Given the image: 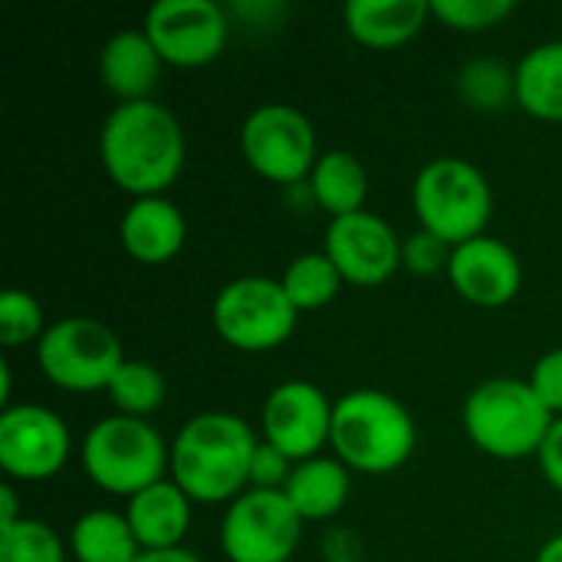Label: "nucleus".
<instances>
[{
    "instance_id": "nucleus-3",
    "label": "nucleus",
    "mask_w": 562,
    "mask_h": 562,
    "mask_svg": "<svg viewBox=\"0 0 562 562\" xmlns=\"http://www.w3.org/2000/svg\"><path fill=\"white\" fill-rule=\"evenodd\" d=\"M418 445L412 412L382 389H352L333 408V454L359 474L398 471Z\"/></svg>"
},
{
    "instance_id": "nucleus-20",
    "label": "nucleus",
    "mask_w": 562,
    "mask_h": 562,
    "mask_svg": "<svg viewBox=\"0 0 562 562\" xmlns=\"http://www.w3.org/2000/svg\"><path fill=\"white\" fill-rule=\"evenodd\" d=\"M349 487H352L349 468L336 454L333 458L319 454V458L293 464V474H290L283 494L306 524V520L336 517L349 501Z\"/></svg>"
},
{
    "instance_id": "nucleus-13",
    "label": "nucleus",
    "mask_w": 562,
    "mask_h": 562,
    "mask_svg": "<svg viewBox=\"0 0 562 562\" xmlns=\"http://www.w3.org/2000/svg\"><path fill=\"white\" fill-rule=\"evenodd\" d=\"M333 402L306 379L280 382L260 408L263 441L280 448L293 464L319 458L333 435Z\"/></svg>"
},
{
    "instance_id": "nucleus-23",
    "label": "nucleus",
    "mask_w": 562,
    "mask_h": 562,
    "mask_svg": "<svg viewBox=\"0 0 562 562\" xmlns=\"http://www.w3.org/2000/svg\"><path fill=\"white\" fill-rule=\"evenodd\" d=\"M69 553L76 562H135L142 547L119 510H89L69 530Z\"/></svg>"
},
{
    "instance_id": "nucleus-28",
    "label": "nucleus",
    "mask_w": 562,
    "mask_h": 562,
    "mask_svg": "<svg viewBox=\"0 0 562 562\" xmlns=\"http://www.w3.org/2000/svg\"><path fill=\"white\" fill-rule=\"evenodd\" d=\"M46 333L43 323V306L36 303L33 293L26 290H3L0 296V342L7 349H20L26 342H40Z\"/></svg>"
},
{
    "instance_id": "nucleus-4",
    "label": "nucleus",
    "mask_w": 562,
    "mask_h": 562,
    "mask_svg": "<svg viewBox=\"0 0 562 562\" xmlns=\"http://www.w3.org/2000/svg\"><path fill=\"white\" fill-rule=\"evenodd\" d=\"M553 422L550 408L524 379H487L468 392L461 408L468 441L497 461L537 458Z\"/></svg>"
},
{
    "instance_id": "nucleus-17",
    "label": "nucleus",
    "mask_w": 562,
    "mask_h": 562,
    "mask_svg": "<svg viewBox=\"0 0 562 562\" xmlns=\"http://www.w3.org/2000/svg\"><path fill=\"white\" fill-rule=\"evenodd\" d=\"M161 69L165 59L158 56L145 30H119L99 49V79L112 95H119V102L151 99Z\"/></svg>"
},
{
    "instance_id": "nucleus-32",
    "label": "nucleus",
    "mask_w": 562,
    "mask_h": 562,
    "mask_svg": "<svg viewBox=\"0 0 562 562\" xmlns=\"http://www.w3.org/2000/svg\"><path fill=\"white\" fill-rule=\"evenodd\" d=\"M527 382L537 392V398L550 408V415L562 418V346L537 359Z\"/></svg>"
},
{
    "instance_id": "nucleus-33",
    "label": "nucleus",
    "mask_w": 562,
    "mask_h": 562,
    "mask_svg": "<svg viewBox=\"0 0 562 562\" xmlns=\"http://www.w3.org/2000/svg\"><path fill=\"white\" fill-rule=\"evenodd\" d=\"M537 464H540V474L547 477V484L562 494V418L553 422V428L537 454Z\"/></svg>"
},
{
    "instance_id": "nucleus-10",
    "label": "nucleus",
    "mask_w": 562,
    "mask_h": 562,
    "mask_svg": "<svg viewBox=\"0 0 562 562\" xmlns=\"http://www.w3.org/2000/svg\"><path fill=\"white\" fill-rule=\"evenodd\" d=\"M303 537V517L283 491L247 487L221 517V553L227 562H290Z\"/></svg>"
},
{
    "instance_id": "nucleus-9",
    "label": "nucleus",
    "mask_w": 562,
    "mask_h": 562,
    "mask_svg": "<svg viewBox=\"0 0 562 562\" xmlns=\"http://www.w3.org/2000/svg\"><path fill=\"white\" fill-rule=\"evenodd\" d=\"M240 151L247 165L273 184L310 181L319 161L316 128L306 112L286 102L257 105L240 125Z\"/></svg>"
},
{
    "instance_id": "nucleus-22",
    "label": "nucleus",
    "mask_w": 562,
    "mask_h": 562,
    "mask_svg": "<svg viewBox=\"0 0 562 562\" xmlns=\"http://www.w3.org/2000/svg\"><path fill=\"white\" fill-rule=\"evenodd\" d=\"M517 105L543 122H562V40L527 49L517 63Z\"/></svg>"
},
{
    "instance_id": "nucleus-6",
    "label": "nucleus",
    "mask_w": 562,
    "mask_h": 562,
    "mask_svg": "<svg viewBox=\"0 0 562 562\" xmlns=\"http://www.w3.org/2000/svg\"><path fill=\"white\" fill-rule=\"evenodd\" d=\"M171 445L145 418L105 415L82 438L86 477L115 497H135L138 491L168 477Z\"/></svg>"
},
{
    "instance_id": "nucleus-36",
    "label": "nucleus",
    "mask_w": 562,
    "mask_h": 562,
    "mask_svg": "<svg viewBox=\"0 0 562 562\" xmlns=\"http://www.w3.org/2000/svg\"><path fill=\"white\" fill-rule=\"evenodd\" d=\"M537 562H562V533L550 537V540L537 550Z\"/></svg>"
},
{
    "instance_id": "nucleus-25",
    "label": "nucleus",
    "mask_w": 562,
    "mask_h": 562,
    "mask_svg": "<svg viewBox=\"0 0 562 562\" xmlns=\"http://www.w3.org/2000/svg\"><path fill=\"white\" fill-rule=\"evenodd\" d=\"M105 395L115 405V415L148 418L165 405V375L145 359H125Z\"/></svg>"
},
{
    "instance_id": "nucleus-8",
    "label": "nucleus",
    "mask_w": 562,
    "mask_h": 562,
    "mask_svg": "<svg viewBox=\"0 0 562 562\" xmlns=\"http://www.w3.org/2000/svg\"><path fill=\"white\" fill-rule=\"evenodd\" d=\"M122 362L119 336L92 316H63L36 342L43 379L66 392H105Z\"/></svg>"
},
{
    "instance_id": "nucleus-1",
    "label": "nucleus",
    "mask_w": 562,
    "mask_h": 562,
    "mask_svg": "<svg viewBox=\"0 0 562 562\" xmlns=\"http://www.w3.org/2000/svg\"><path fill=\"white\" fill-rule=\"evenodd\" d=\"M184 128L158 99L119 102L99 128V158L132 198L165 194L184 171Z\"/></svg>"
},
{
    "instance_id": "nucleus-29",
    "label": "nucleus",
    "mask_w": 562,
    "mask_h": 562,
    "mask_svg": "<svg viewBox=\"0 0 562 562\" xmlns=\"http://www.w3.org/2000/svg\"><path fill=\"white\" fill-rule=\"evenodd\" d=\"M517 10L514 0H431V16L458 33H484Z\"/></svg>"
},
{
    "instance_id": "nucleus-35",
    "label": "nucleus",
    "mask_w": 562,
    "mask_h": 562,
    "mask_svg": "<svg viewBox=\"0 0 562 562\" xmlns=\"http://www.w3.org/2000/svg\"><path fill=\"white\" fill-rule=\"evenodd\" d=\"M23 517H20V504H16V491H13V484H3L0 487V530L3 527H13V524H20Z\"/></svg>"
},
{
    "instance_id": "nucleus-19",
    "label": "nucleus",
    "mask_w": 562,
    "mask_h": 562,
    "mask_svg": "<svg viewBox=\"0 0 562 562\" xmlns=\"http://www.w3.org/2000/svg\"><path fill=\"white\" fill-rule=\"evenodd\" d=\"M431 16V0H349L342 23L369 49H395L415 40Z\"/></svg>"
},
{
    "instance_id": "nucleus-14",
    "label": "nucleus",
    "mask_w": 562,
    "mask_h": 562,
    "mask_svg": "<svg viewBox=\"0 0 562 562\" xmlns=\"http://www.w3.org/2000/svg\"><path fill=\"white\" fill-rule=\"evenodd\" d=\"M323 250L352 286H382L402 270V237L372 211L333 217Z\"/></svg>"
},
{
    "instance_id": "nucleus-18",
    "label": "nucleus",
    "mask_w": 562,
    "mask_h": 562,
    "mask_svg": "<svg viewBox=\"0 0 562 562\" xmlns=\"http://www.w3.org/2000/svg\"><path fill=\"white\" fill-rule=\"evenodd\" d=\"M191 497L171 481H158L125 504V520L142 550H175L191 530Z\"/></svg>"
},
{
    "instance_id": "nucleus-2",
    "label": "nucleus",
    "mask_w": 562,
    "mask_h": 562,
    "mask_svg": "<svg viewBox=\"0 0 562 562\" xmlns=\"http://www.w3.org/2000/svg\"><path fill=\"white\" fill-rule=\"evenodd\" d=\"M260 438L234 412H201L171 438L168 477L194 504H231L250 487V458Z\"/></svg>"
},
{
    "instance_id": "nucleus-7",
    "label": "nucleus",
    "mask_w": 562,
    "mask_h": 562,
    "mask_svg": "<svg viewBox=\"0 0 562 562\" xmlns=\"http://www.w3.org/2000/svg\"><path fill=\"white\" fill-rule=\"evenodd\" d=\"M300 310L273 277H237L224 283L211 303L217 336L237 352H270L290 342Z\"/></svg>"
},
{
    "instance_id": "nucleus-12",
    "label": "nucleus",
    "mask_w": 562,
    "mask_h": 562,
    "mask_svg": "<svg viewBox=\"0 0 562 562\" xmlns=\"http://www.w3.org/2000/svg\"><path fill=\"white\" fill-rule=\"evenodd\" d=\"M69 428L53 408L20 402L0 412V468L10 481L40 484L56 477L69 461Z\"/></svg>"
},
{
    "instance_id": "nucleus-27",
    "label": "nucleus",
    "mask_w": 562,
    "mask_h": 562,
    "mask_svg": "<svg viewBox=\"0 0 562 562\" xmlns=\"http://www.w3.org/2000/svg\"><path fill=\"white\" fill-rule=\"evenodd\" d=\"M0 562H66V547L49 524L23 517L0 530Z\"/></svg>"
},
{
    "instance_id": "nucleus-30",
    "label": "nucleus",
    "mask_w": 562,
    "mask_h": 562,
    "mask_svg": "<svg viewBox=\"0 0 562 562\" xmlns=\"http://www.w3.org/2000/svg\"><path fill=\"white\" fill-rule=\"evenodd\" d=\"M451 250L441 237H435L431 231H415L402 240V267L415 277H431V273H441L448 270V260H451Z\"/></svg>"
},
{
    "instance_id": "nucleus-26",
    "label": "nucleus",
    "mask_w": 562,
    "mask_h": 562,
    "mask_svg": "<svg viewBox=\"0 0 562 562\" xmlns=\"http://www.w3.org/2000/svg\"><path fill=\"white\" fill-rule=\"evenodd\" d=\"M458 92L477 112L507 109L510 102H517V66H507L491 56L471 59L458 72Z\"/></svg>"
},
{
    "instance_id": "nucleus-15",
    "label": "nucleus",
    "mask_w": 562,
    "mask_h": 562,
    "mask_svg": "<svg viewBox=\"0 0 562 562\" xmlns=\"http://www.w3.org/2000/svg\"><path fill=\"white\" fill-rule=\"evenodd\" d=\"M448 280L458 290V296H464L468 303L494 310V306H507L520 293L524 263L510 244L481 234L451 250Z\"/></svg>"
},
{
    "instance_id": "nucleus-24",
    "label": "nucleus",
    "mask_w": 562,
    "mask_h": 562,
    "mask_svg": "<svg viewBox=\"0 0 562 562\" xmlns=\"http://www.w3.org/2000/svg\"><path fill=\"white\" fill-rule=\"evenodd\" d=\"M290 303L300 310V313H310V310H323L326 303H333L342 290V273L336 270V263L329 260L326 250H306V254H296L283 277H280Z\"/></svg>"
},
{
    "instance_id": "nucleus-11",
    "label": "nucleus",
    "mask_w": 562,
    "mask_h": 562,
    "mask_svg": "<svg viewBox=\"0 0 562 562\" xmlns=\"http://www.w3.org/2000/svg\"><path fill=\"white\" fill-rule=\"evenodd\" d=\"M142 30L165 66L198 69L224 53L231 20L214 0H158L145 10Z\"/></svg>"
},
{
    "instance_id": "nucleus-31",
    "label": "nucleus",
    "mask_w": 562,
    "mask_h": 562,
    "mask_svg": "<svg viewBox=\"0 0 562 562\" xmlns=\"http://www.w3.org/2000/svg\"><path fill=\"white\" fill-rule=\"evenodd\" d=\"M293 474V461L273 448L270 441L260 438L254 458H250V487H260V491H283L286 481Z\"/></svg>"
},
{
    "instance_id": "nucleus-34",
    "label": "nucleus",
    "mask_w": 562,
    "mask_h": 562,
    "mask_svg": "<svg viewBox=\"0 0 562 562\" xmlns=\"http://www.w3.org/2000/svg\"><path fill=\"white\" fill-rule=\"evenodd\" d=\"M135 562H204L198 553H191L188 547H175V550H142Z\"/></svg>"
},
{
    "instance_id": "nucleus-21",
    "label": "nucleus",
    "mask_w": 562,
    "mask_h": 562,
    "mask_svg": "<svg viewBox=\"0 0 562 562\" xmlns=\"http://www.w3.org/2000/svg\"><path fill=\"white\" fill-rule=\"evenodd\" d=\"M310 194L329 214V221L359 214V211H366V201H369V171L352 151L329 148L313 165Z\"/></svg>"
},
{
    "instance_id": "nucleus-5",
    "label": "nucleus",
    "mask_w": 562,
    "mask_h": 562,
    "mask_svg": "<svg viewBox=\"0 0 562 562\" xmlns=\"http://www.w3.org/2000/svg\"><path fill=\"white\" fill-rule=\"evenodd\" d=\"M412 207L422 231H431L448 247H458L487 231L494 211V188L474 161L458 155H438L415 175Z\"/></svg>"
},
{
    "instance_id": "nucleus-16",
    "label": "nucleus",
    "mask_w": 562,
    "mask_h": 562,
    "mask_svg": "<svg viewBox=\"0 0 562 562\" xmlns=\"http://www.w3.org/2000/svg\"><path fill=\"white\" fill-rule=\"evenodd\" d=\"M184 240H188V221H184L181 207L165 194L132 198V204L125 207V214L119 221L122 250L145 267L175 260L181 254Z\"/></svg>"
}]
</instances>
